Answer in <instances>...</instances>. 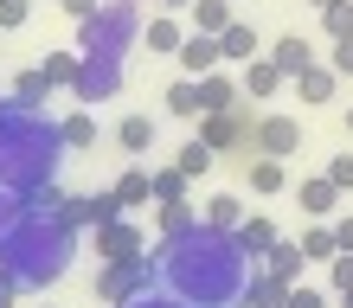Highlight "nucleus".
Listing matches in <instances>:
<instances>
[{
    "instance_id": "f03ea898",
    "label": "nucleus",
    "mask_w": 353,
    "mask_h": 308,
    "mask_svg": "<svg viewBox=\"0 0 353 308\" xmlns=\"http://www.w3.org/2000/svg\"><path fill=\"white\" fill-rule=\"evenodd\" d=\"M77 26H84V39H77V84H71V96L77 103H110L122 90V52H129L135 32H141V7L135 0H103Z\"/></svg>"
},
{
    "instance_id": "c9c22d12",
    "label": "nucleus",
    "mask_w": 353,
    "mask_h": 308,
    "mask_svg": "<svg viewBox=\"0 0 353 308\" xmlns=\"http://www.w3.org/2000/svg\"><path fill=\"white\" fill-rule=\"evenodd\" d=\"M283 308H327V296H321V289H308V283H289Z\"/></svg>"
},
{
    "instance_id": "1a4fd4ad",
    "label": "nucleus",
    "mask_w": 353,
    "mask_h": 308,
    "mask_svg": "<svg viewBox=\"0 0 353 308\" xmlns=\"http://www.w3.org/2000/svg\"><path fill=\"white\" fill-rule=\"evenodd\" d=\"M141 251V232L129 218H110V225H97V257L103 263H116V257H135Z\"/></svg>"
},
{
    "instance_id": "6e6552de",
    "label": "nucleus",
    "mask_w": 353,
    "mask_h": 308,
    "mask_svg": "<svg viewBox=\"0 0 353 308\" xmlns=\"http://www.w3.org/2000/svg\"><path fill=\"white\" fill-rule=\"evenodd\" d=\"M174 58H180L186 77H205V71H219V39H212V32H186Z\"/></svg>"
},
{
    "instance_id": "7c9ffc66",
    "label": "nucleus",
    "mask_w": 353,
    "mask_h": 308,
    "mask_svg": "<svg viewBox=\"0 0 353 308\" xmlns=\"http://www.w3.org/2000/svg\"><path fill=\"white\" fill-rule=\"evenodd\" d=\"M193 205H186V199H168V205H161V238H180V232H193Z\"/></svg>"
},
{
    "instance_id": "cd10ccee",
    "label": "nucleus",
    "mask_w": 353,
    "mask_h": 308,
    "mask_svg": "<svg viewBox=\"0 0 353 308\" xmlns=\"http://www.w3.org/2000/svg\"><path fill=\"white\" fill-rule=\"evenodd\" d=\"M174 167H180L186 180H199V174H212V167H219V148H205V141L193 135V141L180 148V161H174Z\"/></svg>"
},
{
    "instance_id": "9d476101",
    "label": "nucleus",
    "mask_w": 353,
    "mask_h": 308,
    "mask_svg": "<svg viewBox=\"0 0 353 308\" xmlns=\"http://www.w3.org/2000/svg\"><path fill=\"white\" fill-rule=\"evenodd\" d=\"M110 218H122V205H116V193H84V199H71L65 205V225H110Z\"/></svg>"
},
{
    "instance_id": "39448f33",
    "label": "nucleus",
    "mask_w": 353,
    "mask_h": 308,
    "mask_svg": "<svg viewBox=\"0 0 353 308\" xmlns=\"http://www.w3.org/2000/svg\"><path fill=\"white\" fill-rule=\"evenodd\" d=\"M154 276H161V263H148V257H116V263H103V270H97V296L110 302V308H122V302L148 296Z\"/></svg>"
},
{
    "instance_id": "49530a36",
    "label": "nucleus",
    "mask_w": 353,
    "mask_h": 308,
    "mask_svg": "<svg viewBox=\"0 0 353 308\" xmlns=\"http://www.w3.org/2000/svg\"><path fill=\"white\" fill-rule=\"evenodd\" d=\"M341 308H353V289H347V296H341Z\"/></svg>"
},
{
    "instance_id": "de8ad7c7",
    "label": "nucleus",
    "mask_w": 353,
    "mask_h": 308,
    "mask_svg": "<svg viewBox=\"0 0 353 308\" xmlns=\"http://www.w3.org/2000/svg\"><path fill=\"white\" fill-rule=\"evenodd\" d=\"M347 135H353V110H347Z\"/></svg>"
},
{
    "instance_id": "09e8293b",
    "label": "nucleus",
    "mask_w": 353,
    "mask_h": 308,
    "mask_svg": "<svg viewBox=\"0 0 353 308\" xmlns=\"http://www.w3.org/2000/svg\"><path fill=\"white\" fill-rule=\"evenodd\" d=\"M232 7H238V0H232Z\"/></svg>"
},
{
    "instance_id": "79ce46f5",
    "label": "nucleus",
    "mask_w": 353,
    "mask_h": 308,
    "mask_svg": "<svg viewBox=\"0 0 353 308\" xmlns=\"http://www.w3.org/2000/svg\"><path fill=\"white\" fill-rule=\"evenodd\" d=\"M97 7H103V0H65V13H71V19H90Z\"/></svg>"
},
{
    "instance_id": "f8f14e48",
    "label": "nucleus",
    "mask_w": 353,
    "mask_h": 308,
    "mask_svg": "<svg viewBox=\"0 0 353 308\" xmlns=\"http://www.w3.org/2000/svg\"><path fill=\"white\" fill-rule=\"evenodd\" d=\"M283 84H289V77L276 71V58L263 52V58H251V65H244V84H238V90H244V96H276Z\"/></svg>"
},
{
    "instance_id": "37998d69",
    "label": "nucleus",
    "mask_w": 353,
    "mask_h": 308,
    "mask_svg": "<svg viewBox=\"0 0 353 308\" xmlns=\"http://www.w3.org/2000/svg\"><path fill=\"white\" fill-rule=\"evenodd\" d=\"M334 244H341V251H353V218H334Z\"/></svg>"
},
{
    "instance_id": "aec40b11",
    "label": "nucleus",
    "mask_w": 353,
    "mask_h": 308,
    "mask_svg": "<svg viewBox=\"0 0 353 308\" xmlns=\"http://www.w3.org/2000/svg\"><path fill=\"white\" fill-rule=\"evenodd\" d=\"M58 135H65V148H71V154L97 148V116H90V110H71L65 122H58Z\"/></svg>"
},
{
    "instance_id": "393cba45",
    "label": "nucleus",
    "mask_w": 353,
    "mask_h": 308,
    "mask_svg": "<svg viewBox=\"0 0 353 308\" xmlns=\"http://www.w3.org/2000/svg\"><path fill=\"white\" fill-rule=\"evenodd\" d=\"M283 187H289V167L276 154H257L251 161V193H283Z\"/></svg>"
},
{
    "instance_id": "a19ab883",
    "label": "nucleus",
    "mask_w": 353,
    "mask_h": 308,
    "mask_svg": "<svg viewBox=\"0 0 353 308\" xmlns=\"http://www.w3.org/2000/svg\"><path fill=\"white\" fill-rule=\"evenodd\" d=\"M122 308H186V302H180V296H154V289H148V296H135V302H122Z\"/></svg>"
},
{
    "instance_id": "c756f323",
    "label": "nucleus",
    "mask_w": 353,
    "mask_h": 308,
    "mask_svg": "<svg viewBox=\"0 0 353 308\" xmlns=\"http://www.w3.org/2000/svg\"><path fill=\"white\" fill-rule=\"evenodd\" d=\"M46 90H52L46 71H19V77H13V103H26V110H39V103H46Z\"/></svg>"
},
{
    "instance_id": "f704fd0d",
    "label": "nucleus",
    "mask_w": 353,
    "mask_h": 308,
    "mask_svg": "<svg viewBox=\"0 0 353 308\" xmlns=\"http://www.w3.org/2000/svg\"><path fill=\"white\" fill-rule=\"evenodd\" d=\"M39 71H46L52 84H77V52H52V58H46Z\"/></svg>"
},
{
    "instance_id": "4c0bfd02",
    "label": "nucleus",
    "mask_w": 353,
    "mask_h": 308,
    "mask_svg": "<svg viewBox=\"0 0 353 308\" xmlns=\"http://www.w3.org/2000/svg\"><path fill=\"white\" fill-rule=\"evenodd\" d=\"M327 65H334V77H353V32L334 39V52H327Z\"/></svg>"
},
{
    "instance_id": "2f4dec72",
    "label": "nucleus",
    "mask_w": 353,
    "mask_h": 308,
    "mask_svg": "<svg viewBox=\"0 0 353 308\" xmlns=\"http://www.w3.org/2000/svg\"><path fill=\"white\" fill-rule=\"evenodd\" d=\"M186 187H193V180H186L180 167H161V174H154V205H168V199H186Z\"/></svg>"
},
{
    "instance_id": "412c9836",
    "label": "nucleus",
    "mask_w": 353,
    "mask_h": 308,
    "mask_svg": "<svg viewBox=\"0 0 353 308\" xmlns=\"http://www.w3.org/2000/svg\"><path fill=\"white\" fill-rule=\"evenodd\" d=\"M283 296H289V283H276V276H257L251 270V283H244V308H283Z\"/></svg>"
},
{
    "instance_id": "0eeeda50",
    "label": "nucleus",
    "mask_w": 353,
    "mask_h": 308,
    "mask_svg": "<svg viewBox=\"0 0 353 308\" xmlns=\"http://www.w3.org/2000/svg\"><path fill=\"white\" fill-rule=\"evenodd\" d=\"M251 148L257 154H276V161H289L302 148V129H296V116H257V129H251Z\"/></svg>"
},
{
    "instance_id": "423d86ee",
    "label": "nucleus",
    "mask_w": 353,
    "mask_h": 308,
    "mask_svg": "<svg viewBox=\"0 0 353 308\" xmlns=\"http://www.w3.org/2000/svg\"><path fill=\"white\" fill-rule=\"evenodd\" d=\"M251 129H257V122L251 116H238V110H212V116H199V141H205V148H251Z\"/></svg>"
},
{
    "instance_id": "4be33fe9",
    "label": "nucleus",
    "mask_w": 353,
    "mask_h": 308,
    "mask_svg": "<svg viewBox=\"0 0 353 308\" xmlns=\"http://www.w3.org/2000/svg\"><path fill=\"white\" fill-rule=\"evenodd\" d=\"M238 218H244V199L238 193H219V199H205V218L199 225H212V232H238Z\"/></svg>"
},
{
    "instance_id": "f3484780",
    "label": "nucleus",
    "mask_w": 353,
    "mask_h": 308,
    "mask_svg": "<svg viewBox=\"0 0 353 308\" xmlns=\"http://www.w3.org/2000/svg\"><path fill=\"white\" fill-rule=\"evenodd\" d=\"M289 84H296V96H302V103H327L341 77H334V65H308V71H296V77H289Z\"/></svg>"
},
{
    "instance_id": "7ed1b4c3",
    "label": "nucleus",
    "mask_w": 353,
    "mask_h": 308,
    "mask_svg": "<svg viewBox=\"0 0 353 308\" xmlns=\"http://www.w3.org/2000/svg\"><path fill=\"white\" fill-rule=\"evenodd\" d=\"M71 257H77L71 225L26 212L7 238H0V283H13V289H46V283H58L71 270Z\"/></svg>"
},
{
    "instance_id": "2eb2a0df",
    "label": "nucleus",
    "mask_w": 353,
    "mask_h": 308,
    "mask_svg": "<svg viewBox=\"0 0 353 308\" xmlns=\"http://www.w3.org/2000/svg\"><path fill=\"white\" fill-rule=\"evenodd\" d=\"M302 263H308V257H302V244H283V238H276V244L263 251V270L276 276V283H302Z\"/></svg>"
},
{
    "instance_id": "a878e982",
    "label": "nucleus",
    "mask_w": 353,
    "mask_h": 308,
    "mask_svg": "<svg viewBox=\"0 0 353 308\" xmlns=\"http://www.w3.org/2000/svg\"><path fill=\"white\" fill-rule=\"evenodd\" d=\"M168 116L199 122V77H180V84H168Z\"/></svg>"
},
{
    "instance_id": "ddd939ff",
    "label": "nucleus",
    "mask_w": 353,
    "mask_h": 308,
    "mask_svg": "<svg viewBox=\"0 0 353 308\" xmlns=\"http://www.w3.org/2000/svg\"><path fill=\"white\" fill-rule=\"evenodd\" d=\"M212 110H238V84L225 71H205L199 77V116H212Z\"/></svg>"
},
{
    "instance_id": "f257e3e1",
    "label": "nucleus",
    "mask_w": 353,
    "mask_h": 308,
    "mask_svg": "<svg viewBox=\"0 0 353 308\" xmlns=\"http://www.w3.org/2000/svg\"><path fill=\"white\" fill-rule=\"evenodd\" d=\"M154 263L186 308H244V283L257 270V257H244V244L232 232H212V225L161 238Z\"/></svg>"
},
{
    "instance_id": "9b49d317",
    "label": "nucleus",
    "mask_w": 353,
    "mask_h": 308,
    "mask_svg": "<svg viewBox=\"0 0 353 308\" xmlns=\"http://www.w3.org/2000/svg\"><path fill=\"white\" fill-rule=\"evenodd\" d=\"M219 58H232V65H251V58H263V45H257V32L244 26V19H232V26L219 32Z\"/></svg>"
},
{
    "instance_id": "6ab92c4d",
    "label": "nucleus",
    "mask_w": 353,
    "mask_h": 308,
    "mask_svg": "<svg viewBox=\"0 0 353 308\" xmlns=\"http://www.w3.org/2000/svg\"><path fill=\"white\" fill-rule=\"evenodd\" d=\"M110 193H116V205H122V212H129V205H148V199H154V174H148V167H129Z\"/></svg>"
},
{
    "instance_id": "bb28decb",
    "label": "nucleus",
    "mask_w": 353,
    "mask_h": 308,
    "mask_svg": "<svg viewBox=\"0 0 353 308\" xmlns=\"http://www.w3.org/2000/svg\"><path fill=\"white\" fill-rule=\"evenodd\" d=\"M116 141H122V154H148V148H154V122H148V116H122Z\"/></svg>"
},
{
    "instance_id": "ea45409f",
    "label": "nucleus",
    "mask_w": 353,
    "mask_h": 308,
    "mask_svg": "<svg viewBox=\"0 0 353 308\" xmlns=\"http://www.w3.org/2000/svg\"><path fill=\"white\" fill-rule=\"evenodd\" d=\"M334 289H341V296L353 289V251H341V257H334Z\"/></svg>"
},
{
    "instance_id": "58836bf2",
    "label": "nucleus",
    "mask_w": 353,
    "mask_h": 308,
    "mask_svg": "<svg viewBox=\"0 0 353 308\" xmlns=\"http://www.w3.org/2000/svg\"><path fill=\"white\" fill-rule=\"evenodd\" d=\"M327 180L347 193V187H353V154H334V161H327Z\"/></svg>"
},
{
    "instance_id": "4468645a",
    "label": "nucleus",
    "mask_w": 353,
    "mask_h": 308,
    "mask_svg": "<svg viewBox=\"0 0 353 308\" xmlns=\"http://www.w3.org/2000/svg\"><path fill=\"white\" fill-rule=\"evenodd\" d=\"M270 58H276V71H283V77H296V71L315 65V45H308L302 32H289V39H276V45H270Z\"/></svg>"
},
{
    "instance_id": "a211bd4d",
    "label": "nucleus",
    "mask_w": 353,
    "mask_h": 308,
    "mask_svg": "<svg viewBox=\"0 0 353 308\" xmlns=\"http://www.w3.org/2000/svg\"><path fill=\"white\" fill-rule=\"evenodd\" d=\"M186 13H193V32H212V39L238 19V7H232V0H193Z\"/></svg>"
},
{
    "instance_id": "c85d7f7f",
    "label": "nucleus",
    "mask_w": 353,
    "mask_h": 308,
    "mask_svg": "<svg viewBox=\"0 0 353 308\" xmlns=\"http://www.w3.org/2000/svg\"><path fill=\"white\" fill-rule=\"evenodd\" d=\"M302 257H308V263H334V257H341L334 225H315V232H302Z\"/></svg>"
},
{
    "instance_id": "c03bdc74",
    "label": "nucleus",
    "mask_w": 353,
    "mask_h": 308,
    "mask_svg": "<svg viewBox=\"0 0 353 308\" xmlns=\"http://www.w3.org/2000/svg\"><path fill=\"white\" fill-rule=\"evenodd\" d=\"M186 7H193V0H161V13H186Z\"/></svg>"
},
{
    "instance_id": "dca6fc26",
    "label": "nucleus",
    "mask_w": 353,
    "mask_h": 308,
    "mask_svg": "<svg viewBox=\"0 0 353 308\" xmlns=\"http://www.w3.org/2000/svg\"><path fill=\"white\" fill-rule=\"evenodd\" d=\"M296 199H302L308 218H327V212H334V199H341V187L327 174H315V180H302V187H296Z\"/></svg>"
},
{
    "instance_id": "20e7f679",
    "label": "nucleus",
    "mask_w": 353,
    "mask_h": 308,
    "mask_svg": "<svg viewBox=\"0 0 353 308\" xmlns=\"http://www.w3.org/2000/svg\"><path fill=\"white\" fill-rule=\"evenodd\" d=\"M58 154H65V135H58V122H46L39 110L26 103H7L0 96V187H46Z\"/></svg>"
},
{
    "instance_id": "b1692460",
    "label": "nucleus",
    "mask_w": 353,
    "mask_h": 308,
    "mask_svg": "<svg viewBox=\"0 0 353 308\" xmlns=\"http://www.w3.org/2000/svg\"><path fill=\"white\" fill-rule=\"evenodd\" d=\"M141 39H148V52H180L186 26H180L174 13H161V19H148V26H141Z\"/></svg>"
},
{
    "instance_id": "a18cd8bd",
    "label": "nucleus",
    "mask_w": 353,
    "mask_h": 308,
    "mask_svg": "<svg viewBox=\"0 0 353 308\" xmlns=\"http://www.w3.org/2000/svg\"><path fill=\"white\" fill-rule=\"evenodd\" d=\"M308 7H341V0H308Z\"/></svg>"
},
{
    "instance_id": "72a5a7b5",
    "label": "nucleus",
    "mask_w": 353,
    "mask_h": 308,
    "mask_svg": "<svg viewBox=\"0 0 353 308\" xmlns=\"http://www.w3.org/2000/svg\"><path fill=\"white\" fill-rule=\"evenodd\" d=\"M19 218H26V199H19V187H0V238H7Z\"/></svg>"
},
{
    "instance_id": "473e14b6",
    "label": "nucleus",
    "mask_w": 353,
    "mask_h": 308,
    "mask_svg": "<svg viewBox=\"0 0 353 308\" xmlns=\"http://www.w3.org/2000/svg\"><path fill=\"white\" fill-rule=\"evenodd\" d=\"M321 32H327V39H347V32H353V0H341V7H321Z\"/></svg>"
},
{
    "instance_id": "5701e85b",
    "label": "nucleus",
    "mask_w": 353,
    "mask_h": 308,
    "mask_svg": "<svg viewBox=\"0 0 353 308\" xmlns=\"http://www.w3.org/2000/svg\"><path fill=\"white\" fill-rule=\"evenodd\" d=\"M238 244H244V257H263L270 244H276V225L270 218H238V232H232Z\"/></svg>"
},
{
    "instance_id": "e433bc0d",
    "label": "nucleus",
    "mask_w": 353,
    "mask_h": 308,
    "mask_svg": "<svg viewBox=\"0 0 353 308\" xmlns=\"http://www.w3.org/2000/svg\"><path fill=\"white\" fill-rule=\"evenodd\" d=\"M26 13H32V0H0V32L26 26Z\"/></svg>"
}]
</instances>
